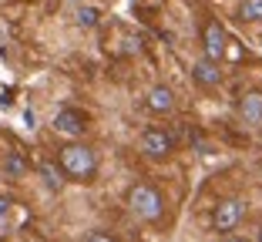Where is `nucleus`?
Returning a JSON list of instances; mask_svg holds the SVG:
<instances>
[{
	"instance_id": "nucleus-16",
	"label": "nucleus",
	"mask_w": 262,
	"mask_h": 242,
	"mask_svg": "<svg viewBox=\"0 0 262 242\" xmlns=\"http://www.w3.org/2000/svg\"><path fill=\"white\" fill-rule=\"evenodd\" d=\"M229 242H246V239H229Z\"/></svg>"
},
{
	"instance_id": "nucleus-4",
	"label": "nucleus",
	"mask_w": 262,
	"mask_h": 242,
	"mask_svg": "<svg viewBox=\"0 0 262 242\" xmlns=\"http://www.w3.org/2000/svg\"><path fill=\"white\" fill-rule=\"evenodd\" d=\"M138 148H141V155H148V158H168L171 151H175V138H171L165 128H148V131H141Z\"/></svg>"
},
{
	"instance_id": "nucleus-11",
	"label": "nucleus",
	"mask_w": 262,
	"mask_h": 242,
	"mask_svg": "<svg viewBox=\"0 0 262 242\" xmlns=\"http://www.w3.org/2000/svg\"><path fill=\"white\" fill-rule=\"evenodd\" d=\"M77 24H81V27H98L101 24V10L91 7V4H81V7H77Z\"/></svg>"
},
{
	"instance_id": "nucleus-6",
	"label": "nucleus",
	"mask_w": 262,
	"mask_h": 242,
	"mask_svg": "<svg viewBox=\"0 0 262 242\" xmlns=\"http://www.w3.org/2000/svg\"><path fill=\"white\" fill-rule=\"evenodd\" d=\"M54 131L64 135V138H81V135L88 131V115L84 111H77V108H61L54 115Z\"/></svg>"
},
{
	"instance_id": "nucleus-17",
	"label": "nucleus",
	"mask_w": 262,
	"mask_h": 242,
	"mask_svg": "<svg viewBox=\"0 0 262 242\" xmlns=\"http://www.w3.org/2000/svg\"><path fill=\"white\" fill-rule=\"evenodd\" d=\"M259 242H262V229H259Z\"/></svg>"
},
{
	"instance_id": "nucleus-13",
	"label": "nucleus",
	"mask_w": 262,
	"mask_h": 242,
	"mask_svg": "<svg viewBox=\"0 0 262 242\" xmlns=\"http://www.w3.org/2000/svg\"><path fill=\"white\" fill-rule=\"evenodd\" d=\"M4 168H7L10 175H24V158L20 155H10L7 162H4Z\"/></svg>"
},
{
	"instance_id": "nucleus-9",
	"label": "nucleus",
	"mask_w": 262,
	"mask_h": 242,
	"mask_svg": "<svg viewBox=\"0 0 262 242\" xmlns=\"http://www.w3.org/2000/svg\"><path fill=\"white\" fill-rule=\"evenodd\" d=\"M192 78L199 81L202 87H215L219 81H222V71H219V64H212V61H205V57H202V61L192 68Z\"/></svg>"
},
{
	"instance_id": "nucleus-2",
	"label": "nucleus",
	"mask_w": 262,
	"mask_h": 242,
	"mask_svg": "<svg viewBox=\"0 0 262 242\" xmlns=\"http://www.w3.org/2000/svg\"><path fill=\"white\" fill-rule=\"evenodd\" d=\"M128 209L135 212L141 222H158L165 215V195L155 185H148V182H138V185H131V192H128Z\"/></svg>"
},
{
	"instance_id": "nucleus-3",
	"label": "nucleus",
	"mask_w": 262,
	"mask_h": 242,
	"mask_svg": "<svg viewBox=\"0 0 262 242\" xmlns=\"http://www.w3.org/2000/svg\"><path fill=\"white\" fill-rule=\"evenodd\" d=\"M242 215H246V202L242 199H222L215 205V212H212V229L215 232H232L242 222Z\"/></svg>"
},
{
	"instance_id": "nucleus-5",
	"label": "nucleus",
	"mask_w": 262,
	"mask_h": 242,
	"mask_svg": "<svg viewBox=\"0 0 262 242\" xmlns=\"http://www.w3.org/2000/svg\"><path fill=\"white\" fill-rule=\"evenodd\" d=\"M225 44H229V37H225V27L219 20H208L205 31H202V51H205V61L219 64L225 57Z\"/></svg>"
},
{
	"instance_id": "nucleus-7",
	"label": "nucleus",
	"mask_w": 262,
	"mask_h": 242,
	"mask_svg": "<svg viewBox=\"0 0 262 242\" xmlns=\"http://www.w3.org/2000/svg\"><path fill=\"white\" fill-rule=\"evenodd\" d=\"M145 104H148V111H155V115H168V111L175 108V91L165 87V84H155V87H148Z\"/></svg>"
},
{
	"instance_id": "nucleus-12",
	"label": "nucleus",
	"mask_w": 262,
	"mask_h": 242,
	"mask_svg": "<svg viewBox=\"0 0 262 242\" xmlns=\"http://www.w3.org/2000/svg\"><path fill=\"white\" fill-rule=\"evenodd\" d=\"M239 20H262V0H242Z\"/></svg>"
},
{
	"instance_id": "nucleus-14",
	"label": "nucleus",
	"mask_w": 262,
	"mask_h": 242,
	"mask_svg": "<svg viewBox=\"0 0 262 242\" xmlns=\"http://www.w3.org/2000/svg\"><path fill=\"white\" fill-rule=\"evenodd\" d=\"M81 242H118V239L108 232H88V235H81Z\"/></svg>"
},
{
	"instance_id": "nucleus-10",
	"label": "nucleus",
	"mask_w": 262,
	"mask_h": 242,
	"mask_svg": "<svg viewBox=\"0 0 262 242\" xmlns=\"http://www.w3.org/2000/svg\"><path fill=\"white\" fill-rule=\"evenodd\" d=\"M40 179H44V185L51 188V192H61L68 175L61 172V165H57V162H40Z\"/></svg>"
},
{
	"instance_id": "nucleus-8",
	"label": "nucleus",
	"mask_w": 262,
	"mask_h": 242,
	"mask_svg": "<svg viewBox=\"0 0 262 242\" xmlns=\"http://www.w3.org/2000/svg\"><path fill=\"white\" fill-rule=\"evenodd\" d=\"M239 115L246 125H259L262 121V91H246L239 98Z\"/></svg>"
},
{
	"instance_id": "nucleus-1",
	"label": "nucleus",
	"mask_w": 262,
	"mask_h": 242,
	"mask_svg": "<svg viewBox=\"0 0 262 242\" xmlns=\"http://www.w3.org/2000/svg\"><path fill=\"white\" fill-rule=\"evenodd\" d=\"M57 165L74 182H91L98 175V155H94L91 145H81V141H68L57 155Z\"/></svg>"
},
{
	"instance_id": "nucleus-15",
	"label": "nucleus",
	"mask_w": 262,
	"mask_h": 242,
	"mask_svg": "<svg viewBox=\"0 0 262 242\" xmlns=\"http://www.w3.org/2000/svg\"><path fill=\"white\" fill-rule=\"evenodd\" d=\"M10 205H14V202H10L7 195H0V226L7 222V215H10Z\"/></svg>"
}]
</instances>
